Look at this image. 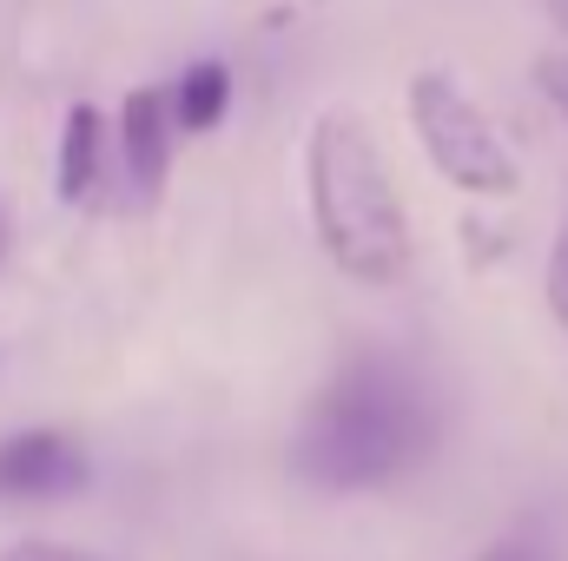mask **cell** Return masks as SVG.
<instances>
[{
    "label": "cell",
    "mask_w": 568,
    "mask_h": 561,
    "mask_svg": "<svg viewBox=\"0 0 568 561\" xmlns=\"http://www.w3.org/2000/svg\"><path fill=\"white\" fill-rule=\"evenodd\" d=\"M436 442V410L424 384L390 357H351L297 417L291 469L311 489H384L410 476Z\"/></svg>",
    "instance_id": "1"
},
{
    "label": "cell",
    "mask_w": 568,
    "mask_h": 561,
    "mask_svg": "<svg viewBox=\"0 0 568 561\" xmlns=\"http://www.w3.org/2000/svg\"><path fill=\"white\" fill-rule=\"evenodd\" d=\"M304 198L324 258L357 284H397L417 258L404 192L371 140V126L344 106L317 113L304 140Z\"/></svg>",
    "instance_id": "2"
},
{
    "label": "cell",
    "mask_w": 568,
    "mask_h": 561,
    "mask_svg": "<svg viewBox=\"0 0 568 561\" xmlns=\"http://www.w3.org/2000/svg\"><path fill=\"white\" fill-rule=\"evenodd\" d=\"M410 126L424 159L469 198H516L523 192V159L496 133V120L449 80V73H417L410 80Z\"/></svg>",
    "instance_id": "3"
},
{
    "label": "cell",
    "mask_w": 568,
    "mask_h": 561,
    "mask_svg": "<svg viewBox=\"0 0 568 561\" xmlns=\"http://www.w3.org/2000/svg\"><path fill=\"white\" fill-rule=\"evenodd\" d=\"M87 489V449L67 429H20L0 442V496L7 502H53Z\"/></svg>",
    "instance_id": "4"
},
{
    "label": "cell",
    "mask_w": 568,
    "mask_h": 561,
    "mask_svg": "<svg viewBox=\"0 0 568 561\" xmlns=\"http://www.w3.org/2000/svg\"><path fill=\"white\" fill-rule=\"evenodd\" d=\"M113 145H120L126 185L140 192V205H152V198L165 192L172 145H179V113H172V93H159V86L126 93V106L113 113Z\"/></svg>",
    "instance_id": "5"
},
{
    "label": "cell",
    "mask_w": 568,
    "mask_h": 561,
    "mask_svg": "<svg viewBox=\"0 0 568 561\" xmlns=\"http://www.w3.org/2000/svg\"><path fill=\"white\" fill-rule=\"evenodd\" d=\"M106 140H113V133H106L100 106H73V113H67V126H60V172H53V185H60L67 205L93 198L100 165H106Z\"/></svg>",
    "instance_id": "6"
},
{
    "label": "cell",
    "mask_w": 568,
    "mask_h": 561,
    "mask_svg": "<svg viewBox=\"0 0 568 561\" xmlns=\"http://www.w3.org/2000/svg\"><path fill=\"white\" fill-rule=\"evenodd\" d=\"M225 106H232V73H225L219 60H199V67L179 73V86H172L179 133H212V126L225 120Z\"/></svg>",
    "instance_id": "7"
},
{
    "label": "cell",
    "mask_w": 568,
    "mask_h": 561,
    "mask_svg": "<svg viewBox=\"0 0 568 561\" xmlns=\"http://www.w3.org/2000/svg\"><path fill=\"white\" fill-rule=\"evenodd\" d=\"M0 561H106V555H93V549H73V542H40V536H27V542L0 549Z\"/></svg>",
    "instance_id": "8"
},
{
    "label": "cell",
    "mask_w": 568,
    "mask_h": 561,
    "mask_svg": "<svg viewBox=\"0 0 568 561\" xmlns=\"http://www.w3.org/2000/svg\"><path fill=\"white\" fill-rule=\"evenodd\" d=\"M549 310L568 330V218H562V232H556V252H549Z\"/></svg>",
    "instance_id": "9"
},
{
    "label": "cell",
    "mask_w": 568,
    "mask_h": 561,
    "mask_svg": "<svg viewBox=\"0 0 568 561\" xmlns=\"http://www.w3.org/2000/svg\"><path fill=\"white\" fill-rule=\"evenodd\" d=\"M536 86H542V100L568 120V53H542L536 60Z\"/></svg>",
    "instance_id": "10"
},
{
    "label": "cell",
    "mask_w": 568,
    "mask_h": 561,
    "mask_svg": "<svg viewBox=\"0 0 568 561\" xmlns=\"http://www.w3.org/2000/svg\"><path fill=\"white\" fill-rule=\"evenodd\" d=\"M476 561H542V549H529V542H496V549H483Z\"/></svg>",
    "instance_id": "11"
},
{
    "label": "cell",
    "mask_w": 568,
    "mask_h": 561,
    "mask_svg": "<svg viewBox=\"0 0 568 561\" xmlns=\"http://www.w3.org/2000/svg\"><path fill=\"white\" fill-rule=\"evenodd\" d=\"M542 7H549V20H556V27L568 33V0H542Z\"/></svg>",
    "instance_id": "12"
},
{
    "label": "cell",
    "mask_w": 568,
    "mask_h": 561,
    "mask_svg": "<svg viewBox=\"0 0 568 561\" xmlns=\"http://www.w3.org/2000/svg\"><path fill=\"white\" fill-rule=\"evenodd\" d=\"M0 258H7V218H0Z\"/></svg>",
    "instance_id": "13"
}]
</instances>
